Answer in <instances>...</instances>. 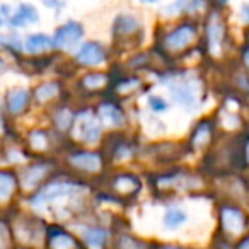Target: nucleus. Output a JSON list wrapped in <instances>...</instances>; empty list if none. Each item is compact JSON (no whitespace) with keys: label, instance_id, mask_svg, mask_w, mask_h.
Listing matches in <instances>:
<instances>
[{"label":"nucleus","instance_id":"1","mask_svg":"<svg viewBox=\"0 0 249 249\" xmlns=\"http://www.w3.org/2000/svg\"><path fill=\"white\" fill-rule=\"evenodd\" d=\"M75 133L84 142H94V140H97V137L101 133V124L97 123L96 116L90 111H86V113H82L77 118Z\"/></svg>","mask_w":249,"mask_h":249},{"label":"nucleus","instance_id":"2","mask_svg":"<svg viewBox=\"0 0 249 249\" xmlns=\"http://www.w3.org/2000/svg\"><path fill=\"white\" fill-rule=\"evenodd\" d=\"M84 35V29L79 22H67L65 26L56 31V36H55V43L56 46L60 48H67V46H72L82 38Z\"/></svg>","mask_w":249,"mask_h":249},{"label":"nucleus","instance_id":"3","mask_svg":"<svg viewBox=\"0 0 249 249\" xmlns=\"http://www.w3.org/2000/svg\"><path fill=\"white\" fill-rule=\"evenodd\" d=\"M79 188L73 186V184H69V183H55V184H50L46 186L38 196L33 200L35 205H39V203H46V201H52L55 198H62V196H67V195L73 193L77 191Z\"/></svg>","mask_w":249,"mask_h":249},{"label":"nucleus","instance_id":"4","mask_svg":"<svg viewBox=\"0 0 249 249\" xmlns=\"http://www.w3.org/2000/svg\"><path fill=\"white\" fill-rule=\"evenodd\" d=\"M77 60H79L80 63H84V65H99L104 60V52L96 43H86V45L79 50Z\"/></svg>","mask_w":249,"mask_h":249},{"label":"nucleus","instance_id":"5","mask_svg":"<svg viewBox=\"0 0 249 249\" xmlns=\"http://www.w3.org/2000/svg\"><path fill=\"white\" fill-rule=\"evenodd\" d=\"M195 38V29L191 26H183V28L176 29L166 38V46L171 50H179L186 46L191 39Z\"/></svg>","mask_w":249,"mask_h":249},{"label":"nucleus","instance_id":"6","mask_svg":"<svg viewBox=\"0 0 249 249\" xmlns=\"http://www.w3.org/2000/svg\"><path fill=\"white\" fill-rule=\"evenodd\" d=\"M55 46H56L55 39L48 38V36H45V35H33V36H29L28 41H26V48L31 53L46 52V50H52V48H55Z\"/></svg>","mask_w":249,"mask_h":249},{"label":"nucleus","instance_id":"7","mask_svg":"<svg viewBox=\"0 0 249 249\" xmlns=\"http://www.w3.org/2000/svg\"><path fill=\"white\" fill-rule=\"evenodd\" d=\"M222 220H224L225 229L231 231L232 234H239L244 229V218H242V215L237 210L225 208L224 213H222Z\"/></svg>","mask_w":249,"mask_h":249},{"label":"nucleus","instance_id":"8","mask_svg":"<svg viewBox=\"0 0 249 249\" xmlns=\"http://www.w3.org/2000/svg\"><path fill=\"white\" fill-rule=\"evenodd\" d=\"M29 101V94L24 89H14L7 96V107L11 113H21Z\"/></svg>","mask_w":249,"mask_h":249},{"label":"nucleus","instance_id":"9","mask_svg":"<svg viewBox=\"0 0 249 249\" xmlns=\"http://www.w3.org/2000/svg\"><path fill=\"white\" fill-rule=\"evenodd\" d=\"M38 21V12L33 5H21L19 11L12 16L11 19V24L12 26H26V24H31V22Z\"/></svg>","mask_w":249,"mask_h":249},{"label":"nucleus","instance_id":"10","mask_svg":"<svg viewBox=\"0 0 249 249\" xmlns=\"http://www.w3.org/2000/svg\"><path fill=\"white\" fill-rule=\"evenodd\" d=\"M72 162H73V166L80 167V169H86V171H96L97 167L101 166L99 156H96V154H89V152H82V154L73 156Z\"/></svg>","mask_w":249,"mask_h":249},{"label":"nucleus","instance_id":"11","mask_svg":"<svg viewBox=\"0 0 249 249\" xmlns=\"http://www.w3.org/2000/svg\"><path fill=\"white\" fill-rule=\"evenodd\" d=\"M140 28V22L132 16H120L114 21V33L116 35H130Z\"/></svg>","mask_w":249,"mask_h":249},{"label":"nucleus","instance_id":"12","mask_svg":"<svg viewBox=\"0 0 249 249\" xmlns=\"http://www.w3.org/2000/svg\"><path fill=\"white\" fill-rule=\"evenodd\" d=\"M173 94L178 103L186 104V106H191L196 101V94L191 89V84H179L178 87H173Z\"/></svg>","mask_w":249,"mask_h":249},{"label":"nucleus","instance_id":"13","mask_svg":"<svg viewBox=\"0 0 249 249\" xmlns=\"http://www.w3.org/2000/svg\"><path fill=\"white\" fill-rule=\"evenodd\" d=\"M84 237H86L89 246H92V248H101V246L106 242L107 234L104 231H101V229H87Z\"/></svg>","mask_w":249,"mask_h":249},{"label":"nucleus","instance_id":"14","mask_svg":"<svg viewBox=\"0 0 249 249\" xmlns=\"http://www.w3.org/2000/svg\"><path fill=\"white\" fill-rule=\"evenodd\" d=\"M164 220H166V225L169 229H176L179 227V225L184 224V220H186V213L181 210H178V208H169L166 213V217H164Z\"/></svg>","mask_w":249,"mask_h":249},{"label":"nucleus","instance_id":"15","mask_svg":"<svg viewBox=\"0 0 249 249\" xmlns=\"http://www.w3.org/2000/svg\"><path fill=\"white\" fill-rule=\"evenodd\" d=\"M45 173H46V166H33V167H29V169L26 171V174H24V186H28V188L35 186V184L41 179Z\"/></svg>","mask_w":249,"mask_h":249},{"label":"nucleus","instance_id":"16","mask_svg":"<svg viewBox=\"0 0 249 249\" xmlns=\"http://www.w3.org/2000/svg\"><path fill=\"white\" fill-rule=\"evenodd\" d=\"M12 190H14V178L7 173H2L0 174V196H2V200H7Z\"/></svg>","mask_w":249,"mask_h":249},{"label":"nucleus","instance_id":"17","mask_svg":"<svg viewBox=\"0 0 249 249\" xmlns=\"http://www.w3.org/2000/svg\"><path fill=\"white\" fill-rule=\"evenodd\" d=\"M203 5V0H176L169 11H196Z\"/></svg>","mask_w":249,"mask_h":249},{"label":"nucleus","instance_id":"18","mask_svg":"<svg viewBox=\"0 0 249 249\" xmlns=\"http://www.w3.org/2000/svg\"><path fill=\"white\" fill-rule=\"evenodd\" d=\"M53 249H72L73 248V239L69 234H56L52 239Z\"/></svg>","mask_w":249,"mask_h":249},{"label":"nucleus","instance_id":"19","mask_svg":"<svg viewBox=\"0 0 249 249\" xmlns=\"http://www.w3.org/2000/svg\"><path fill=\"white\" fill-rule=\"evenodd\" d=\"M103 114L114 124H120L121 121H123V114H121V111H118L116 107H113V106H104Z\"/></svg>","mask_w":249,"mask_h":249},{"label":"nucleus","instance_id":"20","mask_svg":"<svg viewBox=\"0 0 249 249\" xmlns=\"http://www.w3.org/2000/svg\"><path fill=\"white\" fill-rule=\"evenodd\" d=\"M56 92H58V87H56L55 84H45V86H41L38 89V99L46 101V99H50V97L55 96Z\"/></svg>","mask_w":249,"mask_h":249},{"label":"nucleus","instance_id":"21","mask_svg":"<svg viewBox=\"0 0 249 249\" xmlns=\"http://www.w3.org/2000/svg\"><path fill=\"white\" fill-rule=\"evenodd\" d=\"M104 80H106V77L101 75V73H92V75H87L86 79H84V86L87 87H99L104 84Z\"/></svg>","mask_w":249,"mask_h":249},{"label":"nucleus","instance_id":"22","mask_svg":"<svg viewBox=\"0 0 249 249\" xmlns=\"http://www.w3.org/2000/svg\"><path fill=\"white\" fill-rule=\"evenodd\" d=\"M208 35H210L212 45H217V43L220 41L222 28L218 26V22H213V24H210V29H208Z\"/></svg>","mask_w":249,"mask_h":249},{"label":"nucleus","instance_id":"23","mask_svg":"<svg viewBox=\"0 0 249 249\" xmlns=\"http://www.w3.org/2000/svg\"><path fill=\"white\" fill-rule=\"evenodd\" d=\"M56 121H58L60 128H67V126L70 124V113L67 109L60 111V113L56 114Z\"/></svg>","mask_w":249,"mask_h":249},{"label":"nucleus","instance_id":"24","mask_svg":"<svg viewBox=\"0 0 249 249\" xmlns=\"http://www.w3.org/2000/svg\"><path fill=\"white\" fill-rule=\"evenodd\" d=\"M149 104H150V107H152L154 111H164V109H166V103H164L162 99H159V97H150Z\"/></svg>","mask_w":249,"mask_h":249},{"label":"nucleus","instance_id":"25","mask_svg":"<svg viewBox=\"0 0 249 249\" xmlns=\"http://www.w3.org/2000/svg\"><path fill=\"white\" fill-rule=\"evenodd\" d=\"M2 38H4V39H7V41H11V43H7V45L14 46L16 50H19V48H21V45H19V38H16V36H14V38H12V36H11V38H9V36H2Z\"/></svg>","mask_w":249,"mask_h":249},{"label":"nucleus","instance_id":"26","mask_svg":"<svg viewBox=\"0 0 249 249\" xmlns=\"http://www.w3.org/2000/svg\"><path fill=\"white\" fill-rule=\"evenodd\" d=\"M242 18H244L246 21H249V4L242 7Z\"/></svg>","mask_w":249,"mask_h":249},{"label":"nucleus","instance_id":"27","mask_svg":"<svg viewBox=\"0 0 249 249\" xmlns=\"http://www.w3.org/2000/svg\"><path fill=\"white\" fill-rule=\"evenodd\" d=\"M244 62H246V65L249 67V48L246 50V53H244Z\"/></svg>","mask_w":249,"mask_h":249},{"label":"nucleus","instance_id":"28","mask_svg":"<svg viewBox=\"0 0 249 249\" xmlns=\"http://www.w3.org/2000/svg\"><path fill=\"white\" fill-rule=\"evenodd\" d=\"M241 249H249V239H248V241L244 242V244L241 246Z\"/></svg>","mask_w":249,"mask_h":249},{"label":"nucleus","instance_id":"29","mask_svg":"<svg viewBox=\"0 0 249 249\" xmlns=\"http://www.w3.org/2000/svg\"><path fill=\"white\" fill-rule=\"evenodd\" d=\"M142 2H145V4H150V2H156V0H142Z\"/></svg>","mask_w":249,"mask_h":249},{"label":"nucleus","instance_id":"30","mask_svg":"<svg viewBox=\"0 0 249 249\" xmlns=\"http://www.w3.org/2000/svg\"><path fill=\"white\" fill-rule=\"evenodd\" d=\"M164 249H178V248H164Z\"/></svg>","mask_w":249,"mask_h":249},{"label":"nucleus","instance_id":"31","mask_svg":"<svg viewBox=\"0 0 249 249\" xmlns=\"http://www.w3.org/2000/svg\"><path fill=\"white\" fill-rule=\"evenodd\" d=\"M220 2H222V4H225V2H227V0H220Z\"/></svg>","mask_w":249,"mask_h":249},{"label":"nucleus","instance_id":"32","mask_svg":"<svg viewBox=\"0 0 249 249\" xmlns=\"http://www.w3.org/2000/svg\"><path fill=\"white\" fill-rule=\"evenodd\" d=\"M248 159H249V145H248Z\"/></svg>","mask_w":249,"mask_h":249}]
</instances>
